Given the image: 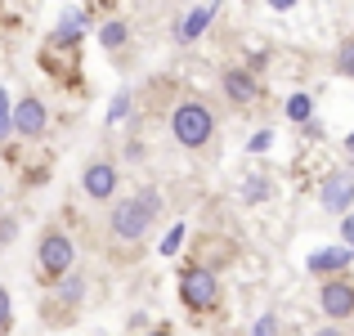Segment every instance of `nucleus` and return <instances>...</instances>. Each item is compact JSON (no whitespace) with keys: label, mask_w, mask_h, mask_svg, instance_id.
I'll return each mask as SVG.
<instances>
[{"label":"nucleus","mask_w":354,"mask_h":336,"mask_svg":"<svg viewBox=\"0 0 354 336\" xmlns=\"http://www.w3.org/2000/svg\"><path fill=\"white\" fill-rule=\"evenodd\" d=\"M157 211H162V193L157 189L135 193V198H126V202L113 207V233L121 242H139L148 233V224L157 220Z\"/></svg>","instance_id":"nucleus-1"},{"label":"nucleus","mask_w":354,"mask_h":336,"mask_svg":"<svg viewBox=\"0 0 354 336\" xmlns=\"http://www.w3.org/2000/svg\"><path fill=\"white\" fill-rule=\"evenodd\" d=\"M171 135H175V144H184V148L211 144V135H216V112L207 104H198V99H184V104H175V112H171Z\"/></svg>","instance_id":"nucleus-2"},{"label":"nucleus","mask_w":354,"mask_h":336,"mask_svg":"<svg viewBox=\"0 0 354 336\" xmlns=\"http://www.w3.org/2000/svg\"><path fill=\"white\" fill-rule=\"evenodd\" d=\"M180 301L189 305V310H211V305H220V278L211 274L207 265H189L180 274Z\"/></svg>","instance_id":"nucleus-3"},{"label":"nucleus","mask_w":354,"mask_h":336,"mask_svg":"<svg viewBox=\"0 0 354 336\" xmlns=\"http://www.w3.org/2000/svg\"><path fill=\"white\" fill-rule=\"evenodd\" d=\"M72 256H77V247L68 233H45L41 251H36V269H41V278H63L72 269Z\"/></svg>","instance_id":"nucleus-4"},{"label":"nucleus","mask_w":354,"mask_h":336,"mask_svg":"<svg viewBox=\"0 0 354 336\" xmlns=\"http://www.w3.org/2000/svg\"><path fill=\"white\" fill-rule=\"evenodd\" d=\"M319 305H323V314H328L332 323L354 319V283L350 278H328L323 292H319Z\"/></svg>","instance_id":"nucleus-5"},{"label":"nucleus","mask_w":354,"mask_h":336,"mask_svg":"<svg viewBox=\"0 0 354 336\" xmlns=\"http://www.w3.org/2000/svg\"><path fill=\"white\" fill-rule=\"evenodd\" d=\"M117 166L113 162H90L86 166V175H81V189H86V198H95V202H108L117 193Z\"/></svg>","instance_id":"nucleus-6"},{"label":"nucleus","mask_w":354,"mask_h":336,"mask_svg":"<svg viewBox=\"0 0 354 336\" xmlns=\"http://www.w3.org/2000/svg\"><path fill=\"white\" fill-rule=\"evenodd\" d=\"M45 126H50V117H45V104H41V99H23V104L14 108V130L23 139H41Z\"/></svg>","instance_id":"nucleus-7"},{"label":"nucleus","mask_w":354,"mask_h":336,"mask_svg":"<svg viewBox=\"0 0 354 336\" xmlns=\"http://www.w3.org/2000/svg\"><path fill=\"white\" fill-rule=\"evenodd\" d=\"M319 198H323V207L328 211H350V202H354V175H328L323 180V189H319Z\"/></svg>","instance_id":"nucleus-8"},{"label":"nucleus","mask_w":354,"mask_h":336,"mask_svg":"<svg viewBox=\"0 0 354 336\" xmlns=\"http://www.w3.org/2000/svg\"><path fill=\"white\" fill-rule=\"evenodd\" d=\"M225 95L234 99V104H251V99L260 95V86H256V77H251L247 68H229L225 72Z\"/></svg>","instance_id":"nucleus-9"},{"label":"nucleus","mask_w":354,"mask_h":336,"mask_svg":"<svg viewBox=\"0 0 354 336\" xmlns=\"http://www.w3.org/2000/svg\"><path fill=\"white\" fill-rule=\"evenodd\" d=\"M350 260H354L350 247H323V251H314V256H310V274H341Z\"/></svg>","instance_id":"nucleus-10"},{"label":"nucleus","mask_w":354,"mask_h":336,"mask_svg":"<svg viewBox=\"0 0 354 336\" xmlns=\"http://www.w3.org/2000/svg\"><path fill=\"white\" fill-rule=\"evenodd\" d=\"M211 14H216V9H211V5H198V9H193V14H189V18H184V23H180V41H198V36L207 32Z\"/></svg>","instance_id":"nucleus-11"},{"label":"nucleus","mask_w":354,"mask_h":336,"mask_svg":"<svg viewBox=\"0 0 354 336\" xmlns=\"http://www.w3.org/2000/svg\"><path fill=\"white\" fill-rule=\"evenodd\" d=\"M99 41H104L108 50H121V45H126V23H104L99 27Z\"/></svg>","instance_id":"nucleus-12"},{"label":"nucleus","mask_w":354,"mask_h":336,"mask_svg":"<svg viewBox=\"0 0 354 336\" xmlns=\"http://www.w3.org/2000/svg\"><path fill=\"white\" fill-rule=\"evenodd\" d=\"M337 72L354 81V36H350V41H341V50H337Z\"/></svg>","instance_id":"nucleus-13"},{"label":"nucleus","mask_w":354,"mask_h":336,"mask_svg":"<svg viewBox=\"0 0 354 336\" xmlns=\"http://www.w3.org/2000/svg\"><path fill=\"white\" fill-rule=\"evenodd\" d=\"M287 117L292 121H310V95H292L287 99Z\"/></svg>","instance_id":"nucleus-14"},{"label":"nucleus","mask_w":354,"mask_h":336,"mask_svg":"<svg viewBox=\"0 0 354 336\" xmlns=\"http://www.w3.org/2000/svg\"><path fill=\"white\" fill-rule=\"evenodd\" d=\"M242 198H247V202H265V198H269V180H260V175H256V180H247Z\"/></svg>","instance_id":"nucleus-15"},{"label":"nucleus","mask_w":354,"mask_h":336,"mask_svg":"<svg viewBox=\"0 0 354 336\" xmlns=\"http://www.w3.org/2000/svg\"><path fill=\"white\" fill-rule=\"evenodd\" d=\"M251 336H278V319H274V314H260L256 328H251Z\"/></svg>","instance_id":"nucleus-16"},{"label":"nucleus","mask_w":354,"mask_h":336,"mask_svg":"<svg viewBox=\"0 0 354 336\" xmlns=\"http://www.w3.org/2000/svg\"><path fill=\"white\" fill-rule=\"evenodd\" d=\"M126 112H130V95H126V90H121V95L113 99V108H108V121H121V117H126Z\"/></svg>","instance_id":"nucleus-17"},{"label":"nucleus","mask_w":354,"mask_h":336,"mask_svg":"<svg viewBox=\"0 0 354 336\" xmlns=\"http://www.w3.org/2000/svg\"><path fill=\"white\" fill-rule=\"evenodd\" d=\"M9 126H14V108H9V95L0 90V135H5Z\"/></svg>","instance_id":"nucleus-18"},{"label":"nucleus","mask_w":354,"mask_h":336,"mask_svg":"<svg viewBox=\"0 0 354 336\" xmlns=\"http://www.w3.org/2000/svg\"><path fill=\"white\" fill-rule=\"evenodd\" d=\"M81 287H86L81 278H63V287H59V292H63V301H81Z\"/></svg>","instance_id":"nucleus-19"},{"label":"nucleus","mask_w":354,"mask_h":336,"mask_svg":"<svg viewBox=\"0 0 354 336\" xmlns=\"http://www.w3.org/2000/svg\"><path fill=\"white\" fill-rule=\"evenodd\" d=\"M180 242H184V224H175V229L166 233V242H162V256H171V251L180 247Z\"/></svg>","instance_id":"nucleus-20"},{"label":"nucleus","mask_w":354,"mask_h":336,"mask_svg":"<svg viewBox=\"0 0 354 336\" xmlns=\"http://www.w3.org/2000/svg\"><path fill=\"white\" fill-rule=\"evenodd\" d=\"M9 310H14V305H9V292L0 287V328H9Z\"/></svg>","instance_id":"nucleus-21"},{"label":"nucleus","mask_w":354,"mask_h":336,"mask_svg":"<svg viewBox=\"0 0 354 336\" xmlns=\"http://www.w3.org/2000/svg\"><path fill=\"white\" fill-rule=\"evenodd\" d=\"M341 233H346V247L354 251V216H346V220H341Z\"/></svg>","instance_id":"nucleus-22"},{"label":"nucleus","mask_w":354,"mask_h":336,"mask_svg":"<svg viewBox=\"0 0 354 336\" xmlns=\"http://www.w3.org/2000/svg\"><path fill=\"white\" fill-rule=\"evenodd\" d=\"M265 144H269V130H260V135H251V153H260Z\"/></svg>","instance_id":"nucleus-23"},{"label":"nucleus","mask_w":354,"mask_h":336,"mask_svg":"<svg viewBox=\"0 0 354 336\" xmlns=\"http://www.w3.org/2000/svg\"><path fill=\"white\" fill-rule=\"evenodd\" d=\"M314 336H346V332H341V328H319Z\"/></svg>","instance_id":"nucleus-24"},{"label":"nucleus","mask_w":354,"mask_h":336,"mask_svg":"<svg viewBox=\"0 0 354 336\" xmlns=\"http://www.w3.org/2000/svg\"><path fill=\"white\" fill-rule=\"evenodd\" d=\"M269 5H274V9H292L296 0H269Z\"/></svg>","instance_id":"nucleus-25"},{"label":"nucleus","mask_w":354,"mask_h":336,"mask_svg":"<svg viewBox=\"0 0 354 336\" xmlns=\"http://www.w3.org/2000/svg\"><path fill=\"white\" fill-rule=\"evenodd\" d=\"M148 336H171V328H153V332H148Z\"/></svg>","instance_id":"nucleus-26"},{"label":"nucleus","mask_w":354,"mask_h":336,"mask_svg":"<svg viewBox=\"0 0 354 336\" xmlns=\"http://www.w3.org/2000/svg\"><path fill=\"white\" fill-rule=\"evenodd\" d=\"M346 148H350V157H354V130H350V139H346Z\"/></svg>","instance_id":"nucleus-27"},{"label":"nucleus","mask_w":354,"mask_h":336,"mask_svg":"<svg viewBox=\"0 0 354 336\" xmlns=\"http://www.w3.org/2000/svg\"><path fill=\"white\" fill-rule=\"evenodd\" d=\"M0 336H5V328H0Z\"/></svg>","instance_id":"nucleus-28"}]
</instances>
